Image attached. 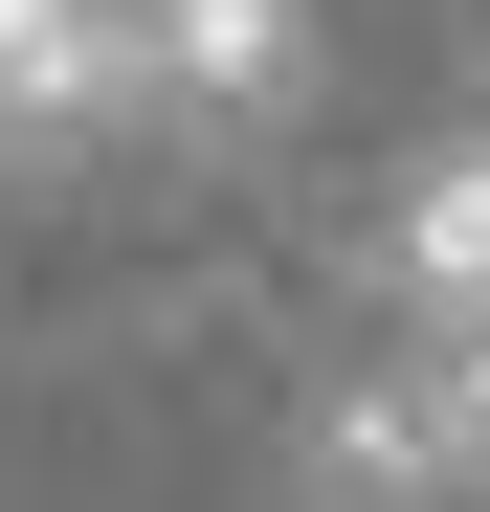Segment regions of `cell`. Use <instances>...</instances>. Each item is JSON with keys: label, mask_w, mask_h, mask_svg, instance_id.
Instances as JSON below:
<instances>
[{"label": "cell", "mask_w": 490, "mask_h": 512, "mask_svg": "<svg viewBox=\"0 0 490 512\" xmlns=\"http://www.w3.org/2000/svg\"><path fill=\"white\" fill-rule=\"evenodd\" d=\"M468 490H490V423L446 401V357L312 401V512H468Z\"/></svg>", "instance_id": "6da1fadb"}, {"label": "cell", "mask_w": 490, "mask_h": 512, "mask_svg": "<svg viewBox=\"0 0 490 512\" xmlns=\"http://www.w3.org/2000/svg\"><path fill=\"white\" fill-rule=\"evenodd\" d=\"M312 90V0H134V112L156 134H268Z\"/></svg>", "instance_id": "7a4b0ae2"}, {"label": "cell", "mask_w": 490, "mask_h": 512, "mask_svg": "<svg viewBox=\"0 0 490 512\" xmlns=\"http://www.w3.org/2000/svg\"><path fill=\"white\" fill-rule=\"evenodd\" d=\"M134 134V0H0V179Z\"/></svg>", "instance_id": "3957f363"}, {"label": "cell", "mask_w": 490, "mask_h": 512, "mask_svg": "<svg viewBox=\"0 0 490 512\" xmlns=\"http://www.w3.org/2000/svg\"><path fill=\"white\" fill-rule=\"evenodd\" d=\"M379 290L424 312V334H490V112L401 179V223H379Z\"/></svg>", "instance_id": "277c9868"}, {"label": "cell", "mask_w": 490, "mask_h": 512, "mask_svg": "<svg viewBox=\"0 0 490 512\" xmlns=\"http://www.w3.org/2000/svg\"><path fill=\"white\" fill-rule=\"evenodd\" d=\"M424 357H446V401H468V423H490V334H424Z\"/></svg>", "instance_id": "5b68a950"}]
</instances>
